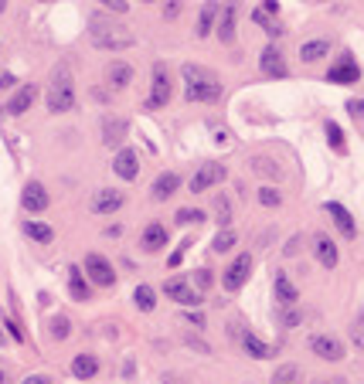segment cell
<instances>
[{"mask_svg": "<svg viewBox=\"0 0 364 384\" xmlns=\"http://www.w3.org/2000/svg\"><path fill=\"white\" fill-rule=\"evenodd\" d=\"M181 78H184V95L191 102H218L221 99V82L215 72L198 68V65H184Z\"/></svg>", "mask_w": 364, "mask_h": 384, "instance_id": "cell-2", "label": "cell"}, {"mask_svg": "<svg viewBox=\"0 0 364 384\" xmlns=\"http://www.w3.org/2000/svg\"><path fill=\"white\" fill-rule=\"evenodd\" d=\"M99 3H106V7H109V10H116V14H126V7H129L126 0H99Z\"/></svg>", "mask_w": 364, "mask_h": 384, "instance_id": "cell-43", "label": "cell"}, {"mask_svg": "<svg viewBox=\"0 0 364 384\" xmlns=\"http://www.w3.org/2000/svg\"><path fill=\"white\" fill-rule=\"evenodd\" d=\"M347 113L361 119V116H364V99H351V102H347Z\"/></svg>", "mask_w": 364, "mask_h": 384, "instance_id": "cell-42", "label": "cell"}, {"mask_svg": "<svg viewBox=\"0 0 364 384\" xmlns=\"http://www.w3.org/2000/svg\"><path fill=\"white\" fill-rule=\"evenodd\" d=\"M259 204H262V208H280V204H283V194L276 191V188H259Z\"/></svg>", "mask_w": 364, "mask_h": 384, "instance_id": "cell-37", "label": "cell"}, {"mask_svg": "<svg viewBox=\"0 0 364 384\" xmlns=\"http://www.w3.org/2000/svg\"><path fill=\"white\" fill-rule=\"evenodd\" d=\"M269 384H300V367H296V364L276 367V374H273V381Z\"/></svg>", "mask_w": 364, "mask_h": 384, "instance_id": "cell-35", "label": "cell"}, {"mask_svg": "<svg viewBox=\"0 0 364 384\" xmlns=\"http://www.w3.org/2000/svg\"><path fill=\"white\" fill-rule=\"evenodd\" d=\"M82 269H85V275L95 282V286H113L116 282V269H113V262L106 259V255H99V252H89L85 255V262H82Z\"/></svg>", "mask_w": 364, "mask_h": 384, "instance_id": "cell-5", "label": "cell"}, {"mask_svg": "<svg viewBox=\"0 0 364 384\" xmlns=\"http://www.w3.org/2000/svg\"><path fill=\"white\" fill-rule=\"evenodd\" d=\"M122 140H126V122L120 116H106L102 119V143L113 150H122Z\"/></svg>", "mask_w": 364, "mask_h": 384, "instance_id": "cell-17", "label": "cell"}, {"mask_svg": "<svg viewBox=\"0 0 364 384\" xmlns=\"http://www.w3.org/2000/svg\"><path fill=\"white\" fill-rule=\"evenodd\" d=\"M215 211H218V225H221V228H228V221H232V204H228V197H225V194H218V197H215Z\"/></svg>", "mask_w": 364, "mask_h": 384, "instance_id": "cell-36", "label": "cell"}, {"mask_svg": "<svg viewBox=\"0 0 364 384\" xmlns=\"http://www.w3.org/2000/svg\"><path fill=\"white\" fill-rule=\"evenodd\" d=\"M235 21H239V3H225V10H221V21H218V38L225 41V44H232L235 41Z\"/></svg>", "mask_w": 364, "mask_h": 384, "instance_id": "cell-20", "label": "cell"}, {"mask_svg": "<svg viewBox=\"0 0 364 384\" xmlns=\"http://www.w3.org/2000/svg\"><path fill=\"white\" fill-rule=\"evenodd\" d=\"M21 208H24L28 214H41V211L48 208V191L41 188L38 181H31V184L24 188V194H21Z\"/></svg>", "mask_w": 364, "mask_h": 384, "instance_id": "cell-16", "label": "cell"}, {"mask_svg": "<svg viewBox=\"0 0 364 384\" xmlns=\"http://www.w3.org/2000/svg\"><path fill=\"white\" fill-rule=\"evenodd\" d=\"M273 293H276V300L283 303V307H296V300H300V293H296V286L286 279L283 272H276V282H273Z\"/></svg>", "mask_w": 364, "mask_h": 384, "instance_id": "cell-23", "label": "cell"}, {"mask_svg": "<svg viewBox=\"0 0 364 384\" xmlns=\"http://www.w3.org/2000/svg\"><path fill=\"white\" fill-rule=\"evenodd\" d=\"M242 347L248 357H255V360H266V357H273V347L266 344V340H259L255 333H242Z\"/></svg>", "mask_w": 364, "mask_h": 384, "instance_id": "cell-26", "label": "cell"}, {"mask_svg": "<svg viewBox=\"0 0 364 384\" xmlns=\"http://www.w3.org/2000/svg\"><path fill=\"white\" fill-rule=\"evenodd\" d=\"M188 320H191L194 327H204V316H201V313H188Z\"/></svg>", "mask_w": 364, "mask_h": 384, "instance_id": "cell-46", "label": "cell"}, {"mask_svg": "<svg viewBox=\"0 0 364 384\" xmlns=\"http://www.w3.org/2000/svg\"><path fill=\"white\" fill-rule=\"evenodd\" d=\"M248 275H252V255L242 252V255H235V259H232V266L225 269L221 286H225L228 293H235V289H242L245 282H248Z\"/></svg>", "mask_w": 364, "mask_h": 384, "instance_id": "cell-6", "label": "cell"}, {"mask_svg": "<svg viewBox=\"0 0 364 384\" xmlns=\"http://www.w3.org/2000/svg\"><path fill=\"white\" fill-rule=\"evenodd\" d=\"M300 323V309L296 307H286L283 309V327H296Z\"/></svg>", "mask_w": 364, "mask_h": 384, "instance_id": "cell-40", "label": "cell"}, {"mask_svg": "<svg viewBox=\"0 0 364 384\" xmlns=\"http://www.w3.org/2000/svg\"><path fill=\"white\" fill-rule=\"evenodd\" d=\"M330 82H337V85H354L358 78H361V68H358V62H354V55H340V62L327 72Z\"/></svg>", "mask_w": 364, "mask_h": 384, "instance_id": "cell-11", "label": "cell"}, {"mask_svg": "<svg viewBox=\"0 0 364 384\" xmlns=\"http://www.w3.org/2000/svg\"><path fill=\"white\" fill-rule=\"evenodd\" d=\"M113 174H116L120 181H136V174H140V156H136V150H133V147H122V150H116Z\"/></svg>", "mask_w": 364, "mask_h": 384, "instance_id": "cell-8", "label": "cell"}, {"mask_svg": "<svg viewBox=\"0 0 364 384\" xmlns=\"http://www.w3.org/2000/svg\"><path fill=\"white\" fill-rule=\"evenodd\" d=\"M95 214H113V211H120L122 208V194L113 191V188H106V191H99L92 197V204H89Z\"/></svg>", "mask_w": 364, "mask_h": 384, "instance_id": "cell-18", "label": "cell"}, {"mask_svg": "<svg viewBox=\"0 0 364 384\" xmlns=\"http://www.w3.org/2000/svg\"><path fill=\"white\" fill-rule=\"evenodd\" d=\"M44 106H48V113H58V116L75 109V82H72V72L65 65H58L51 72L48 92H44Z\"/></svg>", "mask_w": 364, "mask_h": 384, "instance_id": "cell-3", "label": "cell"}, {"mask_svg": "<svg viewBox=\"0 0 364 384\" xmlns=\"http://www.w3.org/2000/svg\"><path fill=\"white\" fill-rule=\"evenodd\" d=\"M177 14H181V3H177V0H170V3L163 7V17H177Z\"/></svg>", "mask_w": 364, "mask_h": 384, "instance_id": "cell-44", "label": "cell"}, {"mask_svg": "<svg viewBox=\"0 0 364 384\" xmlns=\"http://www.w3.org/2000/svg\"><path fill=\"white\" fill-rule=\"evenodd\" d=\"M163 293H167L174 303H181V307H198V303H201V293H194L184 279H167V282H163Z\"/></svg>", "mask_w": 364, "mask_h": 384, "instance_id": "cell-10", "label": "cell"}, {"mask_svg": "<svg viewBox=\"0 0 364 384\" xmlns=\"http://www.w3.org/2000/svg\"><path fill=\"white\" fill-rule=\"evenodd\" d=\"M248 163H252V170H255V174H262V177H273V181H280V177H283V170H280L273 160H266V156H252Z\"/></svg>", "mask_w": 364, "mask_h": 384, "instance_id": "cell-33", "label": "cell"}, {"mask_svg": "<svg viewBox=\"0 0 364 384\" xmlns=\"http://www.w3.org/2000/svg\"><path fill=\"white\" fill-rule=\"evenodd\" d=\"M313 252H317V262H320L324 269H337L340 252H337V245H334L330 235H313Z\"/></svg>", "mask_w": 364, "mask_h": 384, "instance_id": "cell-14", "label": "cell"}, {"mask_svg": "<svg viewBox=\"0 0 364 384\" xmlns=\"http://www.w3.org/2000/svg\"><path fill=\"white\" fill-rule=\"evenodd\" d=\"M167 384H174V381H170V378H167Z\"/></svg>", "mask_w": 364, "mask_h": 384, "instance_id": "cell-50", "label": "cell"}, {"mask_svg": "<svg viewBox=\"0 0 364 384\" xmlns=\"http://www.w3.org/2000/svg\"><path fill=\"white\" fill-rule=\"evenodd\" d=\"M324 129H327V140H330V147H334L337 154H347V143H344V133H340V126H337L334 119H327Z\"/></svg>", "mask_w": 364, "mask_h": 384, "instance_id": "cell-34", "label": "cell"}, {"mask_svg": "<svg viewBox=\"0 0 364 384\" xmlns=\"http://www.w3.org/2000/svg\"><path fill=\"white\" fill-rule=\"evenodd\" d=\"M259 68H262V75H269V78H286V75H289L283 51H280L276 44H269V48L262 51V58H259Z\"/></svg>", "mask_w": 364, "mask_h": 384, "instance_id": "cell-12", "label": "cell"}, {"mask_svg": "<svg viewBox=\"0 0 364 384\" xmlns=\"http://www.w3.org/2000/svg\"><path fill=\"white\" fill-rule=\"evenodd\" d=\"M24 235L31 238V241H38V245H48L51 238H55V231L48 221H24Z\"/></svg>", "mask_w": 364, "mask_h": 384, "instance_id": "cell-30", "label": "cell"}, {"mask_svg": "<svg viewBox=\"0 0 364 384\" xmlns=\"http://www.w3.org/2000/svg\"><path fill=\"white\" fill-rule=\"evenodd\" d=\"M324 211L330 214V218H334V225L340 228V235H344V238H354V235H358V225H354V218H351V211H347L344 204H337V201H327Z\"/></svg>", "mask_w": 364, "mask_h": 384, "instance_id": "cell-15", "label": "cell"}, {"mask_svg": "<svg viewBox=\"0 0 364 384\" xmlns=\"http://www.w3.org/2000/svg\"><path fill=\"white\" fill-rule=\"evenodd\" d=\"M95 371H99V360H95L92 354H79V357L72 360V374H75L79 381H89V378H95Z\"/></svg>", "mask_w": 364, "mask_h": 384, "instance_id": "cell-25", "label": "cell"}, {"mask_svg": "<svg viewBox=\"0 0 364 384\" xmlns=\"http://www.w3.org/2000/svg\"><path fill=\"white\" fill-rule=\"evenodd\" d=\"M174 221H177V225H198V221H204V211H198V208H181Z\"/></svg>", "mask_w": 364, "mask_h": 384, "instance_id": "cell-38", "label": "cell"}, {"mask_svg": "<svg viewBox=\"0 0 364 384\" xmlns=\"http://www.w3.org/2000/svg\"><path fill=\"white\" fill-rule=\"evenodd\" d=\"M235 245H239V235H235V228H221L218 235H215V241H211V252L225 255V252H232Z\"/></svg>", "mask_w": 364, "mask_h": 384, "instance_id": "cell-31", "label": "cell"}, {"mask_svg": "<svg viewBox=\"0 0 364 384\" xmlns=\"http://www.w3.org/2000/svg\"><path fill=\"white\" fill-rule=\"evenodd\" d=\"M225 177H228V170H225L221 163H204V167L194 170V177H191V194L211 191V188H215V184H221Z\"/></svg>", "mask_w": 364, "mask_h": 384, "instance_id": "cell-7", "label": "cell"}, {"mask_svg": "<svg viewBox=\"0 0 364 384\" xmlns=\"http://www.w3.org/2000/svg\"><path fill=\"white\" fill-rule=\"evenodd\" d=\"M0 89H14V75H0Z\"/></svg>", "mask_w": 364, "mask_h": 384, "instance_id": "cell-47", "label": "cell"}, {"mask_svg": "<svg viewBox=\"0 0 364 384\" xmlns=\"http://www.w3.org/2000/svg\"><path fill=\"white\" fill-rule=\"evenodd\" d=\"M194 282H198V286H201V289H208V286H211V269H194Z\"/></svg>", "mask_w": 364, "mask_h": 384, "instance_id": "cell-41", "label": "cell"}, {"mask_svg": "<svg viewBox=\"0 0 364 384\" xmlns=\"http://www.w3.org/2000/svg\"><path fill=\"white\" fill-rule=\"evenodd\" d=\"M69 289H72V296H75L79 303H85V300L92 296V289H89V282H85V272H82L79 266H69Z\"/></svg>", "mask_w": 364, "mask_h": 384, "instance_id": "cell-24", "label": "cell"}, {"mask_svg": "<svg viewBox=\"0 0 364 384\" xmlns=\"http://www.w3.org/2000/svg\"><path fill=\"white\" fill-rule=\"evenodd\" d=\"M41 3H44V0H41Z\"/></svg>", "mask_w": 364, "mask_h": 384, "instance_id": "cell-51", "label": "cell"}, {"mask_svg": "<svg viewBox=\"0 0 364 384\" xmlns=\"http://www.w3.org/2000/svg\"><path fill=\"white\" fill-rule=\"evenodd\" d=\"M35 99H38V85H17L14 95H10V102H7V113L24 116L31 106H35Z\"/></svg>", "mask_w": 364, "mask_h": 384, "instance_id": "cell-13", "label": "cell"}, {"mask_svg": "<svg viewBox=\"0 0 364 384\" xmlns=\"http://www.w3.org/2000/svg\"><path fill=\"white\" fill-rule=\"evenodd\" d=\"M89 38H92L95 48H102V51H126V48L136 44V35H133L126 24L113 21V17H92Z\"/></svg>", "mask_w": 364, "mask_h": 384, "instance_id": "cell-1", "label": "cell"}, {"mask_svg": "<svg viewBox=\"0 0 364 384\" xmlns=\"http://www.w3.org/2000/svg\"><path fill=\"white\" fill-rule=\"evenodd\" d=\"M215 17H218V3L208 0L201 7V14H198V38H208L215 31Z\"/></svg>", "mask_w": 364, "mask_h": 384, "instance_id": "cell-27", "label": "cell"}, {"mask_svg": "<svg viewBox=\"0 0 364 384\" xmlns=\"http://www.w3.org/2000/svg\"><path fill=\"white\" fill-rule=\"evenodd\" d=\"M307 344H310V350H313L317 357H324V360H340V357H344V344H340L337 337H330V333H313Z\"/></svg>", "mask_w": 364, "mask_h": 384, "instance_id": "cell-9", "label": "cell"}, {"mask_svg": "<svg viewBox=\"0 0 364 384\" xmlns=\"http://www.w3.org/2000/svg\"><path fill=\"white\" fill-rule=\"evenodd\" d=\"M69 333H72V323H69L65 316H55V320H51V337H55V340H65Z\"/></svg>", "mask_w": 364, "mask_h": 384, "instance_id": "cell-39", "label": "cell"}, {"mask_svg": "<svg viewBox=\"0 0 364 384\" xmlns=\"http://www.w3.org/2000/svg\"><path fill=\"white\" fill-rule=\"evenodd\" d=\"M161 248H167V228L161 221H150L143 228V252H161Z\"/></svg>", "mask_w": 364, "mask_h": 384, "instance_id": "cell-21", "label": "cell"}, {"mask_svg": "<svg viewBox=\"0 0 364 384\" xmlns=\"http://www.w3.org/2000/svg\"><path fill=\"white\" fill-rule=\"evenodd\" d=\"M327 51H330V41L313 38V41H307V44L300 48V58H303V62H320V58H327Z\"/></svg>", "mask_w": 364, "mask_h": 384, "instance_id": "cell-28", "label": "cell"}, {"mask_svg": "<svg viewBox=\"0 0 364 384\" xmlns=\"http://www.w3.org/2000/svg\"><path fill=\"white\" fill-rule=\"evenodd\" d=\"M170 92H174V82H170V72L167 65L157 62L154 65V85H150V99H147V109H163L170 102Z\"/></svg>", "mask_w": 364, "mask_h": 384, "instance_id": "cell-4", "label": "cell"}, {"mask_svg": "<svg viewBox=\"0 0 364 384\" xmlns=\"http://www.w3.org/2000/svg\"><path fill=\"white\" fill-rule=\"evenodd\" d=\"M133 82V65L129 62H113L109 68H106V85L113 89V92H120Z\"/></svg>", "mask_w": 364, "mask_h": 384, "instance_id": "cell-19", "label": "cell"}, {"mask_svg": "<svg viewBox=\"0 0 364 384\" xmlns=\"http://www.w3.org/2000/svg\"><path fill=\"white\" fill-rule=\"evenodd\" d=\"M133 303H136V309L150 313V309L157 307V293H154L150 286H136V289H133Z\"/></svg>", "mask_w": 364, "mask_h": 384, "instance_id": "cell-32", "label": "cell"}, {"mask_svg": "<svg viewBox=\"0 0 364 384\" xmlns=\"http://www.w3.org/2000/svg\"><path fill=\"white\" fill-rule=\"evenodd\" d=\"M0 384H7V374H3V371H0Z\"/></svg>", "mask_w": 364, "mask_h": 384, "instance_id": "cell-48", "label": "cell"}, {"mask_svg": "<svg viewBox=\"0 0 364 384\" xmlns=\"http://www.w3.org/2000/svg\"><path fill=\"white\" fill-rule=\"evenodd\" d=\"M177 188H181V177H177L174 170H167V174H161V177L154 181V191L150 194H154L157 201H170V197L177 194Z\"/></svg>", "mask_w": 364, "mask_h": 384, "instance_id": "cell-22", "label": "cell"}, {"mask_svg": "<svg viewBox=\"0 0 364 384\" xmlns=\"http://www.w3.org/2000/svg\"><path fill=\"white\" fill-rule=\"evenodd\" d=\"M3 7H7V0H0V10H3Z\"/></svg>", "mask_w": 364, "mask_h": 384, "instance_id": "cell-49", "label": "cell"}, {"mask_svg": "<svg viewBox=\"0 0 364 384\" xmlns=\"http://www.w3.org/2000/svg\"><path fill=\"white\" fill-rule=\"evenodd\" d=\"M252 21H255L259 28H266L273 38H280V35H283V24H280V21H276V14H269L266 7H255V10H252Z\"/></svg>", "mask_w": 364, "mask_h": 384, "instance_id": "cell-29", "label": "cell"}, {"mask_svg": "<svg viewBox=\"0 0 364 384\" xmlns=\"http://www.w3.org/2000/svg\"><path fill=\"white\" fill-rule=\"evenodd\" d=\"M24 384H51V381H48L44 374H31V378H28V381H24Z\"/></svg>", "mask_w": 364, "mask_h": 384, "instance_id": "cell-45", "label": "cell"}]
</instances>
